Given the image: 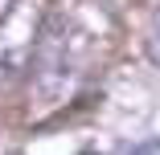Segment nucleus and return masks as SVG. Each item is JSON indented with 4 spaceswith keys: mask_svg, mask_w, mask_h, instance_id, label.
Wrapping results in <instances>:
<instances>
[{
    "mask_svg": "<svg viewBox=\"0 0 160 155\" xmlns=\"http://www.w3.org/2000/svg\"><path fill=\"white\" fill-rule=\"evenodd\" d=\"M123 155H160V143H156V139H148V143H136L132 151H123Z\"/></svg>",
    "mask_w": 160,
    "mask_h": 155,
    "instance_id": "nucleus-4",
    "label": "nucleus"
},
{
    "mask_svg": "<svg viewBox=\"0 0 160 155\" xmlns=\"http://www.w3.org/2000/svg\"><path fill=\"white\" fill-rule=\"evenodd\" d=\"M37 29H41V16L29 0H17L8 12H0V90L29 78Z\"/></svg>",
    "mask_w": 160,
    "mask_h": 155,
    "instance_id": "nucleus-2",
    "label": "nucleus"
},
{
    "mask_svg": "<svg viewBox=\"0 0 160 155\" xmlns=\"http://www.w3.org/2000/svg\"><path fill=\"white\" fill-rule=\"evenodd\" d=\"M144 53H148V61H152V66H160V4H156V8H152V16H148Z\"/></svg>",
    "mask_w": 160,
    "mask_h": 155,
    "instance_id": "nucleus-3",
    "label": "nucleus"
},
{
    "mask_svg": "<svg viewBox=\"0 0 160 155\" xmlns=\"http://www.w3.org/2000/svg\"><path fill=\"white\" fill-rule=\"evenodd\" d=\"M78 82V37L74 25L49 12V21L37 29L33 61H29V102L33 110H49L58 102H66V94Z\"/></svg>",
    "mask_w": 160,
    "mask_h": 155,
    "instance_id": "nucleus-1",
    "label": "nucleus"
}]
</instances>
